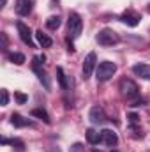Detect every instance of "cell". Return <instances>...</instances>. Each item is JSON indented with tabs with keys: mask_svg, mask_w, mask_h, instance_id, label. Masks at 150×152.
I'll list each match as a JSON object with an SVG mask.
<instances>
[{
	"mask_svg": "<svg viewBox=\"0 0 150 152\" xmlns=\"http://www.w3.org/2000/svg\"><path fill=\"white\" fill-rule=\"evenodd\" d=\"M115 73H117V64H115V62H110V60H104V62H101V64L97 66V69H95V78H97V81L104 83V81L111 80Z\"/></svg>",
	"mask_w": 150,
	"mask_h": 152,
	"instance_id": "cell-1",
	"label": "cell"
},
{
	"mask_svg": "<svg viewBox=\"0 0 150 152\" xmlns=\"http://www.w3.org/2000/svg\"><path fill=\"white\" fill-rule=\"evenodd\" d=\"M118 88H120V94L127 99H134V97L140 96V87L136 85V81H133L129 78H122Z\"/></svg>",
	"mask_w": 150,
	"mask_h": 152,
	"instance_id": "cell-2",
	"label": "cell"
},
{
	"mask_svg": "<svg viewBox=\"0 0 150 152\" xmlns=\"http://www.w3.org/2000/svg\"><path fill=\"white\" fill-rule=\"evenodd\" d=\"M95 41L101 44V46H115V44H118L120 42V36L111 30V28H103V30H99V34L95 36Z\"/></svg>",
	"mask_w": 150,
	"mask_h": 152,
	"instance_id": "cell-3",
	"label": "cell"
},
{
	"mask_svg": "<svg viewBox=\"0 0 150 152\" xmlns=\"http://www.w3.org/2000/svg\"><path fill=\"white\" fill-rule=\"evenodd\" d=\"M67 28H69V37L78 39L81 30H83V20L78 12H71L69 14V21H67Z\"/></svg>",
	"mask_w": 150,
	"mask_h": 152,
	"instance_id": "cell-4",
	"label": "cell"
},
{
	"mask_svg": "<svg viewBox=\"0 0 150 152\" xmlns=\"http://www.w3.org/2000/svg\"><path fill=\"white\" fill-rule=\"evenodd\" d=\"M95 62H97V55L94 53V51H90L87 57H85V60H83V80H88L92 73L97 69L95 67Z\"/></svg>",
	"mask_w": 150,
	"mask_h": 152,
	"instance_id": "cell-5",
	"label": "cell"
},
{
	"mask_svg": "<svg viewBox=\"0 0 150 152\" xmlns=\"http://www.w3.org/2000/svg\"><path fill=\"white\" fill-rule=\"evenodd\" d=\"M88 118H90V122H92L94 126H103V124L108 120V117H106L104 110H103L101 106H92V108H90V113H88Z\"/></svg>",
	"mask_w": 150,
	"mask_h": 152,
	"instance_id": "cell-6",
	"label": "cell"
},
{
	"mask_svg": "<svg viewBox=\"0 0 150 152\" xmlns=\"http://www.w3.org/2000/svg\"><path fill=\"white\" fill-rule=\"evenodd\" d=\"M34 9V0H16L14 11L18 16H28Z\"/></svg>",
	"mask_w": 150,
	"mask_h": 152,
	"instance_id": "cell-7",
	"label": "cell"
},
{
	"mask_svg": "<svg viewBox=\"0 0 150 152\" xmlns=\"http://www.w3.org/2000/svg\"><path fill=\"white\" fill-rule=\"evenodd\" d=\"M16 28H18V34H20V39L28 44V46H34V41H32V30L28 28V25H25L23 21H18L16 23Z\"/></svg>",
	"mask_w": 150,
	"mask_h": 152,
	"instance_id": "cell-8",
	"label": "cell"
},
{
	"mask_svg": "<svg viewBox=\"0 0 150 152\" xmlns=\"http://www.w3.org/2000/svg\"><path fill=\"white\" fill-rule=\"evenodd\" d=\"M140 20H141V16H140L136 11H125V12L120 16V21H122L124 25H127V27H136V25L140 23Z\"/></svg>",
	"mask_w": 150,
	"mask_h": 152,
	"instance_id": "cell-9",
	"label": "cell"
},
{
	"mask_svg": "<svg viewBox=\"0 0 150 152\" xmlns=\"http://www.w3.org/2000/svg\"><path fill=\"white\" fill-rule=\"evenodd\" d=\"M101 143H104L106 147H113L118 143V136L117 133L111 131V129H103L101 131Z\"/></svg>",
	"mask_w": 150,
	"mask_h": 152,
	"instance_id": "cell-10",
	"label": "cell"
},
{
	"mask_svg": "<svg viewBox=\"0 0 150 152\" xmlns=\"http://www.w3.org/2000/svg\"><path fill=\"white\" fill-rule=\"evenodd\" d=\"M41 66H42V62L36 57V58H34V64H32V69H34V73L37 75V78L41 80V83H44V87H46V88H50V80H48V76H46L44 69H42Z\"/></svg>",
	"mask_w": 150,
	"mask_h": 152,
	"instance_id": "cell-11",
	"label": "cell"
},
{
	"mask_svg": "<svg viewBox=\"0 0 150 152\" xmlns=\"http://www.w3.org/2000/svg\"><path fill=\"white\" fill-rule=\"evenodd\" d=\"M133 73L136 76H140V78H143V80H149L150 81V64H134L133 66Z\"/></svg>",
	"mask_w": 150,
	"mask_h": 152,
	"instance_id": "cell-12",
	"label": "cell"
},
{
	"mask_svg": "<svg viewBox=\"0 0 150 152\" xmlns=\"http://www.w3.org/2000/svg\"><path fill=\"white\" fill-rule=\"evenodd\" d=\"M36 37H37V42L42 46V48H51V44H53V39L50 37L48 34H44L42 30H37V32H36Z\"/></svg>",
	"mask_w": 150,
	"mask_h": 152,
	"instance_id": "cell-13",
	"label": "cell"
},
{
	"mask_svg": "<svg viewBox=\"0 0 150 152\" xmlns=\"http://www.w3.org/2000/svg\"><path fill=\"white\" fill-rule=\"evenodd\" d=\"M11 124H12L14 127H27V126H30L32 122H28V120H27V118H23L21 115L12 113V115H11Z\"/></svg>",
	"mask_w": 150,
	"mask_h": 152,
	"instance_id": "cell-14",
	"label": "cell"
},
{
	"mask_svg": "<svg viewBox=\"0 0 150 152\" xmlns=\"http://www.w3.org/2000/svg\"><path fill=\"white\" fill-rule=\"evenodd\" d=\"M85 134H87V142H88L90 145H95V143H99V142H101V133H97V131H95V129H92V127H90V129H87V133H85Z\"/></svg>",
	"mask_w": 150,
	"mask_h": 152,
	"instance_id": "cell-15",
	"label": "cell"
},
{
	"mask_svg": "<svg viewBox=\"0 0 150 152\" xmlns=\"http://www.w3.org/2000/svg\"><path fill=\"white\" fill-rule=\"evenodd\" d=\"M60 25H62L60 16H50V18L46 20V27H48L50 30H57V28H60Z\"/></svg>",
	"mask_w": 150,
	"mask_h": 152,
	"instance_id": "cell-16",
	"label": "cell"
},
{
	"mask_svg": "<svg viewBox=\"0 0 150 152\" xmlns=\"http://www.w3.org/2000/svg\"><path fill=\"white\" fill-rule=\"evenodd\" d=\"M32 117L42 120L44 124H50V115L46 113V110H42V108H34V110H32Z\"/></svg>",
	"mask_w": 150,
	"mask_h": 152,
	"instance_id": "cell-17",
	"label": "cell"
},
{
	"mask_svg": "<svg viewBox=\"0 0 150 152\" xmlns=\"http://www.w3.org/2000/svg\"><path fill=\"white\" fill-rule=\"evenodd\" d=\"M9 60H11L12 64H16V66H21V64H25V62H27L25 55H23V53H18V51L9 53Z\"/></svg>",
	"mask_w": 150,
	"mask_h": 152,
	"instance_id": "cell-18",
	"label": "cell"
},
{
	"mask_svg": "<svg viewBox=\"0 0 150 152\" xmlns=\"http://www.w3.org/2000/svg\"><path fill=\"white\" fill-rule=\"evenodd\" d=\"M57 78H58V83H60V88H67V80H66V75H64V69L62 67H57Z\"/></svg>",
	"mask_w": 150,
	"mask_h": 152,
	"instance_id": "cell-19",
	"label": "cell"
},
{
	"mask_svg": "<svg viewBox=\"0 0 150 152\" xmlns=\"http://www.w3.org/2000/svg\"><path fill=\"white\" fill-rule=\"evenodd\" d=\"M7 103H9V94H7L5 88H2L0 90V104L2 106H7Z\"/></svg>",
	"mask_w": 150,
	"mask_h": 152,
	"instance_id": "cell-20",
	"label": "cell"
},
{
	"mask_svg": "<svg viewBox=\"0 0 150 152\" xmlns=\"http://www.w3.org/2000/svg\"><path fill=\"white\" fill-rule=\"evenodd\" d=\"M14 99L18 101V104H25L27 103V96L23 92H14Z\"/></svg>",
	"mask_w": 150,
	"mask_h": 152,
	"instance_id": "cell-21",
	"label": "cell"
},
{
	"mask_svg": "<svg viewBox=\"0 0 150 152\" xmlns=\"http://www.w3.org/2000/svg\"><path fill=\"white\" fill-rule=\"evenodd\" d=\"M127 118H129L131 126H138V122H140V117H138L136 113H129L127 115Z\"/></svg>",
	"mask_w": 150,
	"mask_h": 152,
	"instance_id": "cell-22",
	"label": "cell"
},
{
	"mask_svg": "<svg viewBox=\"0 0 150 152\" xmlns=\"http://www.w3.org/2000/svg\"><path fill=\"white\" fill-rule=\"evenodd\" d=\"M0 37H2V50L5 51L7 50V36L5 34H0Z\"/></svg>",
	"mask_w": 150,
	"mask_h": 152,
	"instance_id": "cell-23",
	"label": "cell"
},
{
	"mask_svg": "<svg viewBox=\"0 0 150 152\" xmlns=\"http://www.w3.org/2000/svg\"><path fill=\"white\" fill-rule=\"evenodd\" d=\"M81 151H83V145H81V143H74L73 149H71L69 152H81Z\"/></svg>",
	"mask_w": 150,
	"mask_h": 152,
	"instance_id": "cell-24",
	"label": "cell"
},
{
	"mask_svg": "<svg viewBox=\"0 0 150 152\" xmlns=\"http://www.w3.org/2000/svg\"><path fill=\"white\" fill-rule=\"evenodd\" d=\"M145 103H147V101H145V99H138V101H134V103H133V104H131V106H143V104H145Z\"/></svg>",
	"mask_w": 150,
	"mask_h": 152,
	"instance_id": "cell-25",
	"label": "cell"
},
{
	"mask_svg": "<svg viewBox=\"0 0 150 152\" xmlns=\"http://www.w3.org/2000/svg\"><path fill=\"white\" fill-rule=\"evenodd\" d=\"M5 2H7V0H2V5H0V7H2V9H4V7H5Z\"/></svg>",
	"mask_w": 150,
	"mask_h": 152,
	"instance_id": "cell-26",
	"label": "cell"
},
{
	"mask_svg": "<svg viewBox=\"0 0 150 152\" xmlns=\"http://www.w3.org/2000/svg\"><path fill=\"white\" fill-rule=\"evenodd\" d=\"M147 9H149V12H150V4H149V7H147Z\"/></svg>",
	"mask_w": 150,
	"mask_h": 152,
	"instance_id": "cell-27",
	"label": "cell"
},
{
	"mask_svg": "<svg viewBox=\"0 0 150 152\" xmlns=\"http://www.w3.org/2000/svg\"><path fill=\"white\" fill-rule=\"evenodd\" d=\"M113 152H118V151H113Z\"/></svg>",
	"mask_w": 150,
	"mask_h": 152,
	"instance_id": "cell-28",
	"label": "cell"
}]
</instances>
